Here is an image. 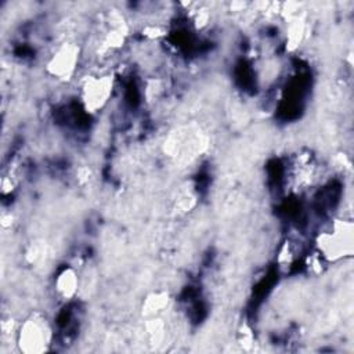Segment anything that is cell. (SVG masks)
I'll list each match as a JSON object with an SVG mask.
<instances>
[{
  "mask_svg": "<svg viewBox=\"0 0 354 354\" xmlns=\"http://www.w3.org/2000/svg\"><path fill=\"white\" fill-rule=\"evenodd\" d=\"M50 330L41 318L28 319L19 330L18 343L24 351H43L48 343Z\"/></svg>",
  "mask_w": 354,
  "mask_h": 354,
  "instance_id": "6da1fadb",
  "label": "cell"
},
{
  "mask_svg": "<svg viewBox=\"0 0 354 354\" xmlns=\"http://www.w3.org/2000/svg\"><path fill=\"white\" fill-rule=\"evenodd\" d=\"M112 91V76L108 73H101L91 76L86 80L83 86V101L87 109L95 111L101 108L111 95Z\"/></svg>",
  "mask_w": 354,
  "mask_h": 354,
  "instance_id": "7a4b0ae2",
  "label": "cell"
}]
</instances>
